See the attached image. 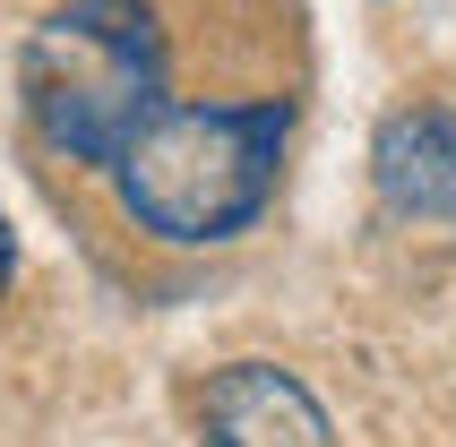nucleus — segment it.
Returning a JSON list of instances; mask_svg holds the SVG:
<instances>
[{
	"instance_id": "obj_1",
	"label": "nucleus",
	"mask_w": 456,
	"mask_h": 447,
	"mask_svg": "<svg viewBox=\"0 0 456 447\" xmlns=\"http://www.w3.org/2000/svg\"><path fill=\"white\" fill-rule=\"evenodd\" d=\"M284 138H293L284 103H155L103 173L147 241L216 249L267 215Z\"/></svg>"
},
{
	"instance_id": "obj_2",
	"label": "nucleus",
	"mask_w": 456,
	"mask_h": 447,
	"mask_svg": "<svg viewBox=\"0 0 456 447\" xmlns=\"http://www.w3.org/2000/svg\"><path fill=\"white\" fill-rule=\"evenodd\" d=\"M26 121L69 164H112L155 103H173L164 26L147 0H61L18 52Z\"/></svg>"
},
{
	"instance_id": "obj_3",
	"label": "nucleus",
	"mask_w": 456,
	"mask_h": 447,
	"mask_svg": "<svg viewBox=\"0 0 456 447\" xmlns=\"http://www.w3.org/2000/svg\"><path fill=\"white\" fill-rule=\"evenodd\" d=\"M207 447H336L328 404L276 362H224L199 396Z\"/></svg>"
},
{
	"instance_id": "obj_4",
	"label": "nucleus",
	"mask_w": 456,
	"mask_h": 447,
	"mask_svg": "<svg viewBox=\"0 0 456 447\" xmlns=\"http://www.w3.org/2000/svg\"><path fill=\"white\" fill-rule=\"evenodd\" d=\"M370 181H379L387 215L456 224V112H439V103L387 112L379 138H370Z\"/></svg>"
},
{
	"instance_id": "obj_5",
	"label": "nucleus",
	"mask_w": 456,
	"mask_h": 447,
	"mask_svg": "<svg viewBox=\"0 0 456 447\" xmlns=\"http://www.w3.org/2000/svg\"><path fill=\"white\" fill-rule=\"evenodd\" d=\"M9 275H18V232H9V215H0V293H9Z\"/></svg>"
}]
</instances>
